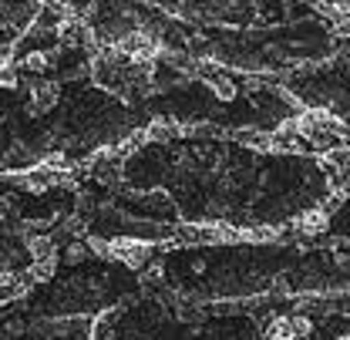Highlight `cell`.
Returning <instances> with one entry per match:
<instances>
[{"label": "cell", "instance_id": "9a60e30c", "mask_svg": "<svg viewBox=\"0 0 350 340\" xmlns=\"http://www.w3.org/2000/svg\"><path fill=\"white\" fill-rule=\"evenodd\" d=\"M54 273H57V259H44V263H31V266H27L31 283H51Z\"/></svg>", "mask_w": 350, "mask_h": 340}, {"label": "cell", "instance_id": "7c38bea8", "mask_svg": "<svg viewBox=\"0 0 350 340\" xmlns=\"http://www.w3.org/2000/svg\"><path fill=\"white\" fill-rule=\"evenodd\" d=\"M27 253H31V263H44V259H54L57 256V246L47 233H38L27 239Z\"/></svg>", "mask_w": 350, "mask_h": 340}, {"label": "cell", "instance_id": "8992f818", "mask_svg": "<svg viewBox=\"0 0 350 340\" xmlns=\"http://www.w3.org/2000/svg\"><path fill=\"white\" fill-rule=\"evenodd\" d=\"M142 215H172L175 213V199L165 185H152L145 196H142Z\"/></svg>", "mask_w": 350, "mask_h": 340}, {"label": "cell", "instance_id": "3957f363", "mask_svg": "<svg viewBox=\"0 0 350 340\" xmlns=\"http://www.w3.org/2000/svg\"><path fill=\"white\" fill-rule=\"evenodd\" d=\"M313 334V320L304 317V313H293V317H283V320H273L269 327V340H300Z\"/></svg>", "mask_w": 350, "mask_h": 340}, {"label": "cell", "instance_id": "30bf717a", "mask_svg": "<svg viewBox=\"0 0 350 340\" xmlns=\"http://www.w3.org/2000/svg\"><path fill=\"white\" fill-rule=\"evenodd\" d=\"M145 145H148V131H145V128H131V131H125V135L118 138L115 152H118V159L125 162V159H131L135 152H142Z\"/></svg>", "mask_w": 350, "mask_h": 340}, {"label": "cell", "instance_id": "277c9868", "mask_svg": "<svg viewBox=\"0 0 350 340\" xmlns=\"http://www.w3.org/2000/svg\"><path fill=\"white\" fill-rule=\"evenodd\" d=\"M61 101V85L57 81H34L31 85V115H47V112H54V105Z\"/></svg>", "mask_w": 350, "mask_h": 340}, {"label": "cell", "instance_id": "ac0fdd59", "mask_svg": "<svg viewBox=\"0 0 350 340\" xmlns=\"http://www.w3.org/2000/svg\"><path fill=\"white\" fill-rule=\"evenodd\" d=\"M337 340H350V337H337Z\"/></svg>", "mask_w": 350, "mask_h": 340}, {"label": "cell", "instance_id": "2e32d148", "mask_svg": "<svg viewBox=\"0 0 350 340\" xmlns=\"http://www.w3.org/2000/svg\"><path fill=\"white\" fill-rule=\"evenodd\" d=\"M17 88V64L10 54L0 57V91H14Z\"/></svg>", "mask_w": 350, "mask_h": 340}, {"label": "cell", "instance_id": "6da1fadb", "mask_svg": "<svg viewBox=\"0 0 350 340\" xmlns=\"http://www.w3.org/2000/svg\"><path fill=\"white\" fill-rule=\"evenodd\" d=\"M152 253H155L152 239H138V236H115V239H108V259L111 263H122L125 270L148 266Z\"/></svg>", "mask_w": 350, "mask_h": 340}, {"label": "cell", "instance_id": "8fae6325", "mask_svg": "<svg viewBox=\"0 0 350 340\" xmlns=\"http://www.w3.org/2000/svg\"><path fill=\"white\" fill-rule=\"evenodd\" d=\"M236 142L246 145V148L273 152V135H269V131H260V128H239V131H236Z\"/></svg>", "mask_w": 350, "mask_h": 340}, {"label": "cell", "instance_id": "52a82bcc", "mask_svg": "<svg viewBox=\"0 0 350 340\" xmlns=\"http://www.w3.org/2000/svg\"><path fill=\"white\" fill-rule=\"evenodd\" d=\"M31 287H34V283H31L27 273H0V306L21 300Z\"/></svg>", "mask_w": 350, "mask_h": 340}, {"label": "cell", "instance_id": "5bb4252c", "mask_svg": "<svg viewBox=\"0 0 350 340\" xmlns=\"http://www.w3.org/2000/svg\"><path fill=\"white\" fill-rule=\"evenodd\" d=\"M145 131H148V142H169V138L178 135V125L169 122V118H155V122H148Z\"/></svg>", "mask_w": 350, "mask_h": 340}, {"label": "cell", "instance_id": "9c48e42d", "mask_svg": "<svg viewBox=\"0 0 350 340\" xmlns=\"http://www.w3.org/2000/svg\"><path fill=\"white\" fill-rule=\"evenodd\" d=\"M34 169V155L17 142V145H10L7 152H3V159H0V172H14V175H21V172Z\"/></svg>", "mask_w": 350, "mask_h": 340}, {"label": "cell", "instance_id": "5b68a950", "mask_svg": "<svg viewBox=\"0 0 350 340\" xmlns=\"http://www.w3.org/2000/svg\"><path fill=\"white\" fill-rule=\"evenodd\" d=\"M297 233L300 236H310V239H317V236H323L327 229H330V215L323 213V206H313V209H304V213L297 215Z\"/></svg>", "mask_w": 350, "mask_h": 340}, {"label": "cell", "instance_id": "4fadbf2b", "mask_svg": "<svg viewBox=\"0 0 350 340\" xmlns=\"http://www.w3.org/2000/svg\"><path fill=\"white\" fill-rule=\"evenodd\" d=\"M61 54V47H54V51H27V57H24V68L27 71H34V75H44L51 64H54V57Z\"/></svg>", "mask_w": 350, "mask_h": 340}, {"label": "cell", "instance_id": "e0dca14e", "mask_svg": "<svg viewBox=\"0 0 350 340\" xmlns=\"http://www.w3.org/2000/svg\"><path fill=\"white\" fill-rule=\"evenodd\" d=\"M85 256H88V246H85V239H75L68 250H64V259L71 263V266H78V263H85Z\"/></svg>", "mask_w": 350, "mask_h": 340}, {"label": "cell", "instance_id": "7a4b0ae2", "mask_svg": "<svg viewBox=\"0 0 350 340\" xmlns=\"http://www.w3.org/2000/svg\"><path fill=\"white\" fill-rule=\"evenodd\" d=\"M317 169L327 175V182L334 185V196H350V148L347 145H340V148H334V152H327V155H320V166Z\"/></svg>", "mask_w": 350, "mask_h": 340}, {"label": "cell", "instance_id": "ba28073f", "mask_svg": "<svg viewBox=\"0 0 350 340\" xmlns=\"http://www.w3.org/2000/svg\"><path fill=\"white\" fill-rule=\"evenodd\" d=\"M118 310L111 306V310H101V313H94L91 320H88V340H115L118 334Z\"/></svg>", "mask_w": 350, "mask_h": 340}]
</instances>
